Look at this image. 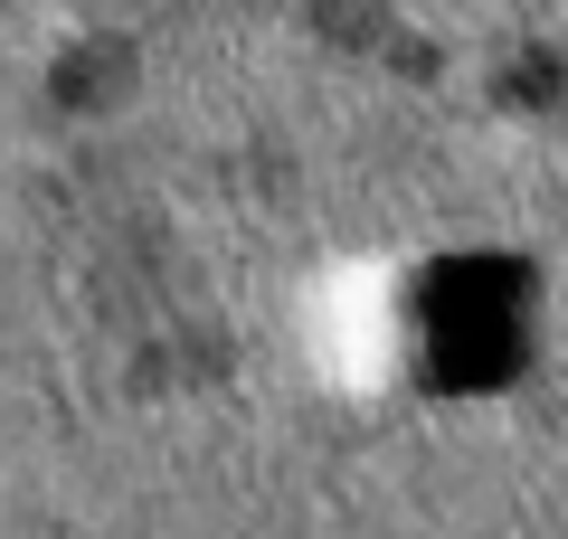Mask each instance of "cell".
<instances>
[{
  "instance_id": "obj_1",
  "label": "cell",
  "mask_w": 568,
  "mask_h": 539,
  "mask_svg": "<svg viewBox=\"0 0 568 539\" xmlns=\"http://www.w3.org/2000/svg\"><path fill=\"white\" fill-rule=\"evenodd\" d=\"M530 303H540V275L521 256H436L417 275V369H426V388H446V398L511 388L530 369Z\"/></svg>"
},
{
  "instance_id": "obj_2",
  "label": "cell",
  "mask_w": 568,
  "mask_h": 539,
  "mask_svg": "<svg viewBox=\"0 0 568 539\" xmlns=\"http://www.w3.org/2000/svg\"><path fill=\"white\" fill-rule=\"evenodd\" d=\"M123 85H133V48L123 39H85L77 58L48 77V104H58V114H95V104H114Z\"/></svg>"
},
{
  "instance_id": "obj_3",
  "label": "cell",
  "mask_w": 568,
  "mask_h": 539,
  "mask_svg": "<svg viewBox=\"0 0 568 539\" xmlns=\"http://www.w3.org/2000/svg\"><path fill=\"white\" fill-rule=\"evenodd\" d=\"M503 95H521V104H549V95H559V67H549V58H530L521 77L503 85Z\"/></svg>"
}]
</instances>
